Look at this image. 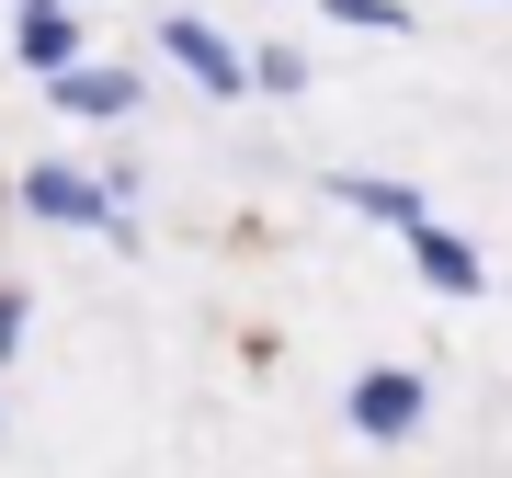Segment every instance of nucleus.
I'll return each mask as SVG.
<instances>
[{
  "label": "nucleus",
  "mask_w": 512,
  "mask_h": 478,
  "mask_svg": "<svg viewBox=\"0 0 512 478\" xmlns=\"http://www.w3.org/2000/svg\"><path fill=\"white\" fill-rule=\"evenodd\" d=\"M353 422H365L376 444H399V433L421 422V376H410V365H376V376H353Z\"/></svg>",
  "instance_id": "f03ea898"
},
{
  "label": "nucleus",
  "mask_w": 512,
  "mask_h": 478,
  "mask_svg": "<svg viewBox=\"0 0 512 478\" xmlns=\"http://www.w3.org/2000/svg\"><path fill=\"white\" fill-rule=\"evenodd\" d=\"M410 251H421V274H433L444 296H478V251H467V239H444L433 217H421V228H410Z\"/></svg>",
  "instance_id": "20e7f679"
},
{
  "label": "nucleus",
  "mask_w": 512,
  "mask_h": 478,
  "mask_svg": "<svg viewBox=\"0 0 512 478\" xmlns=\"http://www.w3.org/2000/svg\"><path fill=\"white\" fill-rule=\"evenodd\" d=\"M23 205H35V217H57V228H114L103 183H80V171H57V160H35V171H23Z\"/></svg>",
  "instance_id": "f257e3e1"
},
{
  "label": "nucleus",
  "mask_w": 512,
  "mask_h": 478,
  "mask_svg": "<svg viewBox=\"0 0 512 478\" xmlns=\"http://www.w3.org/2000/svg\"><path fill=\"white\" fill-rule=\"evenodd\" d=\"M330 23H365V35H410L399 0H330Z\"/></svg>",
  "instance_id": "6e6552de"
},
{
  "label": "nucleus",
  "mask_w": 512,
  "mask_h": 478,
  "mask_svg": "<svg viewBox=\"0 0 512 478\" xmlns=\"http://www.w3.org/2000/svg\"><path fill=\"white\" fill-rule=\"evenodd\" d=\"M23 57H35V69L57 80V69H69V57H80V23L57 12V0H35V12H23Z\"/></svg>",
  "instance_id": "423d86ee"
},
{
  "label": "nucleus",
  "mask_w": 512,
  "mask_h": 478,
  "mask_svg": "<svg viewBox=\"0 0 512 478\" xmlns=\"http://www.w3.org/2000/svg\"><path fill=\"white\" fill-rule=\"evenodd\" d=\"M330 194H342V205H365V217H387V228H421V194H410V183H376V171H342Z\"/></svg>",
  "instance_id": "0eeeda50"
},
{
  "label": "nucleus",
  "mask_w": 512,
  "mask_h": 478,
  "mask_svg": "<svg viewBox=\"0 0 512 478\" xmlns=\"http://www.w3.org/2000/svg\"><path fill=\"white\" fill-rule=\"evenodd\" d=\"M23 342V296H0V353H12Z\"/></svg>",
  "instance_id": "1a4fd4ad"
},
{
  "label": "nucleus",
  "mask_w": 512,
  "mask_h": 478,
  "mask_svg": "<svg viewBox=\"0 0 512 478\" xmlns=\"http://www.w3.org/2000/svg\"><path fill=\"white\" fill-rule=\"evenodd\" d=\"M57 103L69 114H137V80L126 69H57Z\"/></svg>",
  "instance_id": "39448f33"
},
{
  "label": "nucleus",
  "mask_w": 512,
  "mask_h": 478,
  "mask_svg": "<svg viewBox=\"0 0 512 478\" xmlns=\"http://www.w3.org/2000/svg\"><path fill=\"white\" fill-rule=\"evenodd\" d=\"M160 46L183 57V69L205 80V92H239V80H251V69H239V57H228V46H217V35L194 23V12H171V23H160Z\"/></svg>",
  "instance_id": "7ed1b4c3"
}]
</instances>
